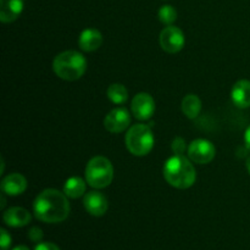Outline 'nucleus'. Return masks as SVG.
Instances as JSON below:
<instances>
[{
    "label": "nucleus",
    "mask_w": 250,
    "mask_h": 250,
    "mask_svg": "<svg viewBox=\"0 0 250 250\" xmlns=\"http://www.w3.org/2000/svg\"><path fill=\"white\" fill-rule=\"evenodd\" d=\"M67 195L54 188L39 193L33 202V212L37 219L45 224H59L70 215V203Z\"/></svg>",
    "instance_id": "1"
},
{
    "label": "nucleus",
    "mask_w": 250,
    "mask_h": 250,
    "mask_svg": "<svg viewBox=\"0 0 250 250\" xmlns=\"http://www.w3.org/2000/svg\"><path fill=\"white\" fill-rule=\"evenodd\" d=\"M164 178L177 189H188L197 181V171L192 161L183 155H173L165 161Z\"/></svg>",
    "instance_id": "2"
},
{
    "label": "nucleus",
    "mask_w": 250,
    "mask_h": 250,
    "mask_svg": "<svg viewBox=\"0 0 250 250\" xmlns=\"http://www.w3.org/2000/svg\"><path fill=\"white\" fill-rule=\"evenodd\" d=\"M53 70L59 78L63 81H77L87 71V60L84 55L76 50H66L55 56Z\"/></svg>",
    "instance_id": "3"
},
{
    "label": "nucleus",
    "mask_w": 250,
    "mask_h": 250,
    "mask_svg": "<svg viewBox=\"0 0 250 250\" xmlns=\"http://www.w3.org/2000/svg\"><path fill=\"white\" fill-rule=\"evenodd\" d=\"M84 175L90 187L103 189L109 187L114 180V166L105 156H94L88 161Z\"/></svg>",
    "instance_id": "4"
},
{
    "label": "nucleus",
    "mask_w": 250,
    "mask_h": 250,
    "mask_svg": "<svg viewBox=\"0 0 250 250\" xmlns=\"http://www.w3.org/2000/svg\"><path fill=\"white\" fill-rule=\"evenodd\" d=\"M125 143L132 155H148L154 146V134L150 126L138 124L129 127L125 137Z\"/></svg>",
    "instance_id": "5"
},
{
    "label": "nucleus",
    "mask_w": 250,
    "mask_h": 250,
    "mask_svg": "<svg viewBox=\"0 0 250 250\" xmlns=\"http://www.w3.org/2000/svg\"><path fill=\"white\" fill-rule=\"evenodd\" d=\"M187 154L188 159L192 163L204 165L214 160L216 155V149L214 144L208 139H195L188 146Z\"/></svg>",
    "instance_id": "6"
},
{
    "label": "nucleus",
    "mask_w": 250,
    "mask_h": 250,
    "mask_svg": "<svg viewBox=\"0 0 250 250\" xmlns=\"http://www.w3.org/2000/svg\"><path fill=\"white\" fill-rule=\"evenodd\" d=\"M159 42L164 51L168 54H176L183 49L186 38L183 32L178 27L171 24V26H166L161 31Z\"/></svg>",
    "instance_id": "7"
},
{
    "label": "nucleus",
    "mask_w": 250,
    "mask_h": 250,
    "mask_svg": "<svg viewBox=\"0 0 250 250\" xmlns=\"http://www.w3.org/2000/svg\"><path fill=\"white\" fill-rule=\"evenodd\" d=\"M133 116L139 121H148L155 112V102L149 93H138L131 104Z\"/></svg>",
    "instance_id": "8"
},
{
    "label": "nucleus",
    "mask_w": 250,
    "mask_h": 250,
    "mask_svg": "<svg viewBox=\"0 0 250 250\" xmlns=\"http://www.w3.org/2000/svg\"><path fill=\"white\" fill-rule=\"evenodd\" d=\"M131 125V115L125 107L111 110L104 119V127L110 133H122Z\"/></svg>",
    "instance_id": "9"
},
{
    "label": "nucleus",
    "mask_w": 250,
    "mask_h": 250,
    "mask_svg": "<svg viewBox=\"0 0 250 250\" xmlns=\"http://www.w3.org/2000/svg\"><path fill=\"white\" fill-rule=\"evenodd\" d=\"M83 205H84L85 211L95 217L105 215V212L109 209V202L106 197L98 190H90L85 193L83 198Z\"/></svg>",
    "instance_id": "10"
},
{
    "label": "nucleus",
    "mask_w": 250,
    "mask_h": 250,
    "mask_svg": "<svg viewBox=\"0 0 250 250\" xmlns=\"http://www.w3.org/2000/svg\"><path fill=\"white\" fill-rule=\"evenodd\" d=\"M0 187L4 194L16 197V195H21L27 189V180L21 173H10L6 177L2 178Z\"/></svg>",
    "instance_id": "11"
},
{
    "label": "nucleus",
    "mask_w": 250,
    "mask_h": 250,
    "mask_svg": "<svg viewBox=\"0 0 250 250\" xmlns=\"http://www.w3.org/2000/svg\"><path fill=\"white\" fill-rule=\"evenodd\" d=\"M4 222L10 227L19 229V227H24L31 222L32 216L28 210L20 207H14L7 209L2 215Z\"/></svg>",
    "instance_id": "12"
},
{
    "label": "nucleus",
    "mask_w": 250,
    "mask_h": 250,
    "mask_svg": "<svg viewBox=\"0 0 250 250\" xmlns=\"http://www.w3.org/2000/svg\"><path fill=\"white\" fill-rule=\"evenodd\" d=\"M231 99L239 109L250 107V81L241 80L232 87Z\"/></svg>",
    "instance_id": "13"
},
{
    "label": "nucleus",
    "mask_w": 250,
    "mask_h": 250,
    "mask_svg": "<svg viewBox=\"0 0 250 250\" xmlns=\"http://www.w3.org/2000/svg\"><path fill=\"white\" fill-rule=\"evenodd\" d=\"M23 5V0H0V20L2 23H11L19 19Z\"/></svg>",
    "instance_id": "14"
},
{
    "label": "nucleus",
    "mask_w": 250,
    "mask_h": 250,
    "mask_svg": "<svg viewBox=\"0 0 250 250\" xmlns=\"http://www.w3.org/2000/svg\"><path fill=\"white\" fill-rule=\"evenodd\" d=\"M103 36L98 29L87 28L81 33L80 39H78V45L83 51H95L102 46Z\"/></svg>",
    "instance_id": "15"
},
{
    "label": "nucleus",
    "mask_w": 250,
    "mask_h": 250,
    "mask_svg": "<svg viewBox=\"0 0 250 250\" xmlns=\"http://www.w3.org/2000/svg\"><path fill=\"white\" fill-rule=\"evenodd\" d=\"M85 189H87V181L77 176L68 178L63 186V193L71 199H78L83 197L85 194Z\"/></svg>",
    "instance_id": "16"
},
{
    "label": "nucleus",
    "mask_w": 250,
    "mask_h": 250,
    "mask_svg": "<svg viewBox=\"0 0 250 250\" xmlns=\"http://www.w3.org/2000/svg\"><path fill=\"white\" fill-rule=\"evenodd\" d=\"M202 111V100L195 94H187L182 100V112L186 117L194 120Z\"/></svg>",
    "instance_id": "17"
},
{
    "label": "nucleus",
    "mask_w": 250,
    "mask_h": 250,
    "mask_svg": "<svg viewBox=\"0 0 250 250\" xmlns=\"http://www.w3.org/2000/svg\"><path fill=\"white\" fill-rule=\"evenodd\" d=\"M106 95L112 104L122 105L128 100V90L121 83H112L106 90Z\"/></svg>",
    "instance_id": "18"
},
{
    "label": "nucleus",
    "mask_w": 250,
    "mask_h": 250,
    "mask_svg": "<svg viewBox=\"0 0 250 250\" xmlns=\"http://www.w3.org/2000/svg\"><path fill=\"white\" fill-rule=\"evenodd\" d=\"M158 16L161 23H164L165 26H171L177 20V11L171 5H164L159 10Z\"/></svg>",
    "instance_id": "19"
},
{
    "label": "nucleus",
    "mask_w": 250,
    "mask_h": 250,
    "mask_svg": "<svg viewBox=\"0 0 250 250\" xmlns=\"http://www.w3.org/2000/svg\"><path fill=\"white\" fill-rule=\"evenodd\" d=\"M171 149H172V153L175 155H183L188 148L186 146L185 139L181 138V137H176L172 141V143H171Z\"/></svg>",
    "instance_id": "20"
},
{
    "label": "nucleus",
    "mask_w": 250,
    "mask_h": 250,
    "mask_svg": "<svg viewBox=\"0 0 250 250\" xmlns=\"http://www.w3.org/2000/svg\"><path fill=\"white\" fill-rule=\"evenodd\" d=\"M0 233H1V237H0V248H1V250H9L10 246H11V236L4 229H0Z\"/></svg>",
    "instance_id": "21"
},
{
    "label": "nucleus",
    "mask_w": 250,
    "mask_h": 250,
    "mask_svg": "<svg viewBox=\"0 0 250 250\" xmlns=\"http://www.w3.org/2000/svg\"><path fill=\"white\" fill-rule=\"evenodd\" d=\"M44 233L39 227H32L28 231V238L31 239L34 243H41V241L43 239Z\"/></svg>",
    "instance_id": "22"
},
{
    "label": "nucleus",
    "mask_w": 250,
    "mask_h": 250,
    "mask_svg": "<svg viewBox=\"0 0 250 250\" xmlns=\"http://www.w3.org/2000/svg\"><path fill=\"white\" fill-rule=\"evenodd\" d=\"M34 250H61L56 244L50 243V242H41L36 246Z\"/></svg>",
    "instance_id": "23"
},
{
    "label": "nucleus",
    "mask_w": 250,
    "mask_h": 250,
    "mask_svg": "<svg viewBox=\"0 0 250 250\" xmlns=\"http://www.w3.org/2000/svg\"><path fill=\"white\" fill-rule=\"evenodd\" d=\"M244 144H246L247 149L250 150V126L246 129V133H244Z\"/></svg>",
    "instance_id": "24"
},
{
    "label": "nucleus",
    "mask_w": 250,
    "mask_h": 250,
    "mask_svg": "<svg viewBox=\"0 0 250 250\" xmlns=\"http://www.w3.org/2000/svg\"><path fill=\"white\" fill-rule=\"evenodd\" d=\"M12 250H29V248L26 246H17V247H15Z\"/></svg>",
    "instance_id": "25"
},
{
    "label": "nucleus",
    "mask_w": 250,
    "mask_h": 250,
    "mask_svg": "<svg viewBox=\"0 0 250 250\" xmlns=\"http://www.w3.org/2000/svg\"><path fill=\"white\" fill-rule=\"evenodd\" d=\"M246 166H247V170H248V172H249V175H250V156H248V159H247Z\"/></svg>",
    "instance_id": "26"
},
{
    "label": "nucleus",
    "mask_w": 250,
    "mask_h": 250,
    "mask_svg": "<svg viewBox=\"0 0 250 250\" xmlns=\"http://www.w3.org/2000/svg\"><path fill=\"white\" fill-rule=\"evenodd\" d=\"M5 207V198H4V193L1 194V209H4Z\"/></svg>",
    "instance_id": "27"
}]
</instances>
